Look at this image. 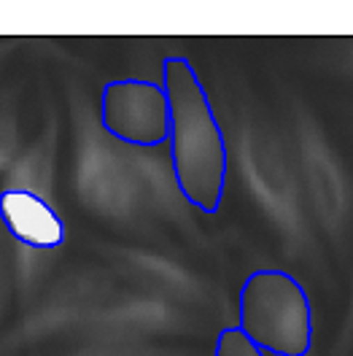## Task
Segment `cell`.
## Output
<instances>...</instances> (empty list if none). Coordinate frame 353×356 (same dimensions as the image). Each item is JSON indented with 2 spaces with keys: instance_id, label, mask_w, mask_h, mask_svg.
Instances as JSON below:
<instances>
[{
  "instance_id": "obj_2",
  "label": "cell",
  "mask_w": 353,
  "mask_h": 356,
  "mask_svg": "<svg viewBox=\"0 0 353 356\" xmlns=\"http://www.w3.org/2000/svg\"><path fill=\"white\" fill-rule=\"evenodd\" d=\"M265 354L308 356L313 305L305 286L284 267H259L240 286V324Z\"/></svg>"
},
{
  "instance_id": "obj_3",
  "label": "cell",
  "mask_w": 353,
  "mask_h": 356,
  "mask_svg": "<svg viewBox=\"0 0 353 356\" xmlns=\"http://www.w3.org/2000/svg\"><path fill=\"white\" fill-rule=\"evenodd\" d=\"M100 127L127 146H162L170 138V103L162 81L119 79L100 92Z\"/></svg>"
},
{
  "instance_id": "obj_5",
  "label": "cell",
  "mask_w": 353,
  "mask_h": 356,
  "mask_svg": "<svg viewBox=\"0 0 353 356\" xmlns=\"http://www.w3.org/2000/svg\"><path fill=\"white\" fill-rule=\"evenodd\" d=\"M213 356H267L248 334L232 324V327H224L216 337V346H213Z\"/></svg>"
},
{
  "instance_id": "obj_4",
  "label": "cell",
  "mask_w": 353,
  "mask_h": 356,
  "mask_svg": "<svg viewBox=\"0 0 353 356\" xmlns=\"http://www.w3.org/2000/svg\"><path fill=\"white\" fill-rule=\"evenodd\" d=\"M0 224L17 243L33 251H54L67 238L65 222L54 205L22 186L0 192Z\"/></svg>"
},
{
  "instance_id": "obj_1",
  "label": "cell",
  "mask_w": 353,
  "mask_h": 356,
  "mask_svg": "<svg viewBox=\"0 0 353 356\" xmlns=\"http://www.w3.org/2000/svg\"><path fill=\"white\" fill-rule=\"evenodd\" d=\"M162 87L170 103V165L178 192L192 208L216 213L229 176V149L197 70L186 57H165Z\"/></svg>"
}]
</instances>
